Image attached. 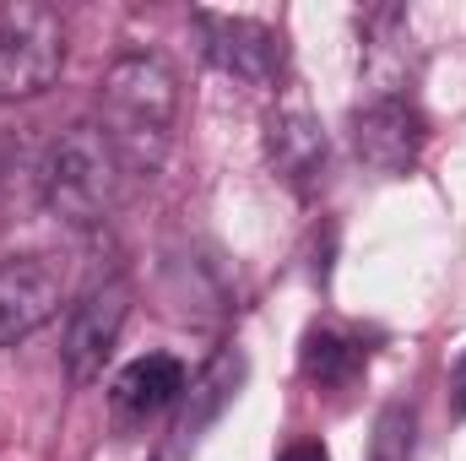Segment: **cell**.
Segmentation results:
<instances>
[{"instance_id":"obj_8","label":"cell","mask_w":466,"mask_h":461,"mask_svg":"<svg viewBox=\"0 0 466 461\" xmlns=\"http://www.w3.org/2000/svg\"><path fill=\"white\" fill-rule=\"evenodd\" d=\"M326 152H331L326 147V125L315 119L309 104L288 98L277 115L266 119V163L293 190H315V179L326 174Z\"/></svg>"},{"instance_id":"obj_3","label":"cell","mask_w":466,"mask_h":461,"mask_svg":"<svg viewBox=\"0 0 466 461\" xmlns=\"http://www.w3.org/2000/svg\"><path fill=\"white\" fill-rule=\"evenodd\" d=\"M66 66V27L38 0L0 5V104L38 98Z\"/></svg>"},{"instance_id":"obj_4","label":"cell","mask_w":466,"mask_h":461,"mask_svg":"<svg viewBox=\"0 0 466 461\" xmlns=\"http://www.w3.org/2000/svg\"><path fill=\"white\" fill-rule=\"evenodd\" d=\"M130 304H136L130 277H104V282H93V288L71 304L66 337H60V364H66V374H71L76 385H87V380L104 374L119 332H125V321H130Z\"/></svg>"},{"instance_id":"obj_9","label":"cell","mask_w":466,"mask_h":461,"mask_svg":"<svg viewBox=\"0 0 466 461\" xmlns=\"http://www.w3.org/2000/svg\"><path fill=\"white\" fill-rule=\"evenodd\" d=\"M244 374H249V358H244L238 347H218V353L207 358V369L185 385V413H179V440H185V446H196V440L228 413L233 396H238V385H244Z\"/></svg>"},{"instance_id":"obj_14","label":"cell","mask_w":466,"mask_h":461,"mask_svg":"<svg viewBox=\"0 0 466 461\" xmlns=\"http://www.w3.org/2000/svg\"><path fill=\"white\" fill-rule=\"evenodd\" d=\"M451 413L466 418V353H461V364H456V374H451Z\"/></svg>"},{"instance_id":"obj_11","label":"cell","mask_w":466,"mask_h":461,"mask_svg":"<svg viewBox=\"0 0 466 461\" xmlns=\"http://www.w3.org/2000/svg\"><path fill=\"white\" fill-rule=\"evenodd\" d=\"M299 364H304V374L315 385H342V380H352L363 369V347L352 337H342V332H331V326H309Z\"/></svg>"},{"instance_id":"obj_13","label":"cell","mask_w":466,"mask_h":461,"mask_svg":"<svg viewBox=\"0 0 466 461\" xmlns=\"http://www.w3.org/2000/svg\"><path fill=\"white\" fill-rule=\"evenodd\" d=\"M277 461H331V451H326L320 440H293V446H288Z\"/></svg>"},{"instance_id":"obj_1","label":"cell","mask_w":466,"mask_h":461,"mask_svg":"<svg viewBox=\"0 0 466 461\" xmlns=\"http://www.w3.org/2000/svg\"><path fill=\"white\" fill-rule=\"evenodd\" d=\"M104 136L125 174H152L174 141L179 119V77L163 55H119L98 87Z\"/></svg>"},{"instance_id":"obj_12","label":"cell","mask_w":466,"mask_h":461,"mask_svg":"<svg viewBox=\"0 0 466 461\" xmlns=\"http://www.w3.org/2000/svg\"><path fill=\"white\" fill-rule=\"evenodd\" d=\"M412 435H418V413L407 402L380 407L374 440H369V461H412Z\"/></svg>"},{"instance_id":"obj_2","label":"cell","mask_w":466,"mask_h":461,"mask_svg":"<svg viewBox=\"0 0 466 461\" xmlns=\"http://www.w3.org/2000/svg\"><path fill=\"white\" fill-rule=\"evenodd\" d=\"M119 174H125V163L115 158L104 125H71L49 141V152L38 163V196L55 223L98 229L119 201Z\"/></svg>"},{"instance_id":"obj_15","label":"cell","mask_w":466,"mask_h":461,"mask_svg":"<svg viewBox=\"0 0 466 461\" xmlns=\"http://www.w3.org/2000/svg\"><path fill=\"white\" fill-rule=\"evenodd\" d=\"M0 169H5V147H0Z\"/></svg>"},{"instance_id":"obj_5","label":"cell","mask_w":466,"mask_h":461,"mask_svg":"<svg viewBox=\"0 0 466 461\" xmlns=\"http://www.w3.org/2000/svg\"><path fill=\"white\" fill-rule=\"evenodd\" d=\"M423 147H429V119L412 98H401V93L380 98L374 93L363 109H352V152H358V163L369 174L401 179V174L418 169Z\"/></svg>"},{"instance_id":"obj_10","label":"cell","mask_w":466,"mask_h":461,"mask_svg":"<svg viewBox=\"0 0 466 461\" xmlns=\"http://www.w3.org/2000/svg\"><path fill=\"white\" fill-rule=\"evenodd\" d=\"M179 396H185V369H179V358H168V353L130 358L115 374V391H109V402H115L119 418H152V413H163V407L179 402Z\"/></svg>"},{"instance_id":"obj_6","label":"cell","mask_w":466,"mask_h":461,"mask_svg":"<svg viewBox=\"0 0 466 461\" xmlns=\"http://www.w3.org/2000/svg\"><path fill=\"white\" fill-rule=\"evenodd\" d=\"M196 27H201V49L207 60L233 77L238 87H277L282 77V33L255 22V16H228V11H196Z\"/></svg>"},{"instance_id":"obj_7","label":"cell","mask_w":466,"mask_h":461,"mask_svg":"<svg viewBox=\"0 0 466 461\" xmlns=\"http://www.w3.org/2000/svg\"><path fill=\"white\" fill-rule=\"evenodd\" d=\"M66 304V271L55 255H5L0 261V347H16L49 326Z\"/></svg>"}]
</instances>
